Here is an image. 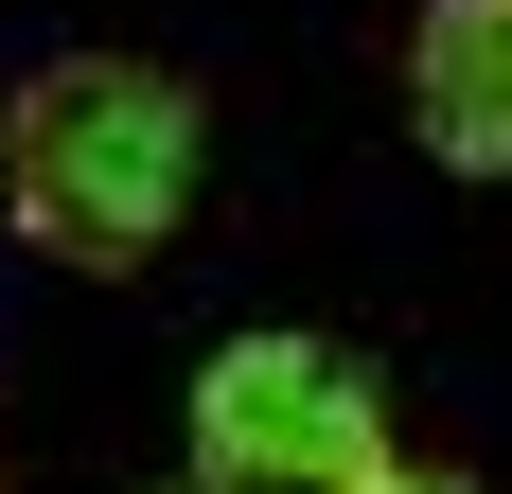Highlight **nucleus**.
I'll list each match as a JSON object with an SVG mask.
<instances>
[{
  "label": "nucleus",
  "mask_w": 512,
  "mask_h": 494,
  "mask_svg": "<svg viewBox=\"0 0 512 494\" xmlns=\"http://www.w3.org/2000/svg\"><path fill=\"white\" fill-rule=\"evenodd\" d=\"M0 212L53 265H159V230L195 212V89L142 53H53L0 106Z\"/></svg>",
  "instance_id": "1"
},
{
  "label": "nucleus",
  "mask_w": 512,
  "mask_h": 494,
  "mask_svg": "<svg viewBox=\"0 0 512 494\" xmlns=\"http://www.w3.org/2000/svg\"><path fill=\"white\" fill-rule=\"evenodd\" d=\"M407 124H424V159L512 177V0H424L407 18Z\"/></svg>",
  "instance_id": "3"
},
{
  "label": "nucleus",
  "mask_w": 512,
  "mask_h": 494,
  "mask_svg": "<svg viewBox=\"0 0 512 494\" xmlns=\"http://www.w3.org/2000/svg\"><path fill=\"white\" fill-rule=\"evenodd\" d=\"M389 459V389L336 336H230L195 371V494H354Z\"/></svg>",
  "instance_id": "2"
},
{
  "label": "nucleus",
  "mask_w": 512,
  "mask_h": 494,
  "mask_svg": "<svg viewBox=\"0 0 512 494\" xmlns=\"http://www.w3.org/2000/svg\"><path fill=\"white\" fill-rule=\"evenodd\" d=\"M354 494H477V477H424V459H371Z\"/></svg>",
  "instance_id": "4"
},
{
  "label": "nucleus",
  "mask_w": 512,
  "mask_h": 494,
  "mask_svg": "<svg viewBox=\"0 0 512 494\" xmlns=\"http://www.w3.org/2000/svg\"><path fill=\"white\" fill-rule=\"evenodd\" d=\"M159 494H195V477H159Z\"/></svg>",
  "instance_id": "5"
}]
</instances>
